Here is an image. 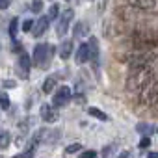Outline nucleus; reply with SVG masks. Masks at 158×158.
<instances>
[{
  "label": "nucleus",
  "instance_id": "f257e3e1",
  "mask_svg": "<svg viewBox=\"0 0 158 158\" xmlns=\"http://www.w3.org/2000/svg\"><path fill=\"white\" fill-rule=\"evenodd\" d=\"M130 45L134 50H152L158 47V28L134 30L130 35Z\"/></svg>",
  "mask_w": 158,
  "mask_h": 158
},
{
  "label": "nucleus",
  "instance_id": "f03ea898",
  "mask_svg": "<svg viewBox=\"0 0 158 158\" xmlns=\"http://www.w3.org/2000/svg\"><path fill=\"white\" fill-rule=\"evenodd\" d=\"M154 80V73H152V69L151 67H145V69H138V71H132V73H128V76H127V84H125V88H127V91H141L147 84H151Z\"/></svg>",
  "mask_w": 158,
  "mask_h": 158
},
{
  "label": "nucleus",
  "instance_id": "7ed1b4c3",
  "mask_svg": "<svg viewBox=\"0 0 158 158\" xmlns=\"http://www.w3.org/2000/svg\"><path fill=\"white\" fill-rule=\"evenodd\" d=\"M156 60V54L152 50H136L134 54L127 56V60H123L125 63H128V73L138 71V69H145L151 67Z\"/></svg>",
  "mask_w": 158,
  "mask_h": 158
},
{
  "label": "nucleus",
  "instance_id": "20e7f679",
  "mask_svg": "<svg viewBox=\"0 0 158 158\" xmlns=\"http://www.w3.org/2000/svg\"><path fill=\"white\" fill-rule=\"evenodd\" d=\"M52 54H54V47L50 43H39L34 48V56H32V63L41 67V69H48L50 61H52Z\"/></svg>",
  "mask_w": 158,
  "mask_h": 158
},
{
  "label": "nucleus",
  "instance_id": "39448f33",
  "mask_svg": "<svg viewBox=\"0 0 158 158\" xmlns=\"http://www.w3.org/2000/svg\"><path fill=\"white\" fill-rule=\"evenodd\" d=\"M158 102V80H152L139 91V104L143 106H154Z\"/></svg>",
  "mask_w": 158,
  "mask_h": 158
},
{
  "label": "nucleus",
  "instance_id": "423d86ee",
  "mask_svg": "<svg viewBox=\"0 0 158 158\" xmlns=\"http://www.w3.org/2000/svg\"><path fill=\"white\" fill-rule=\"evenodd\" d=\"M71 99H73L71 88H69V86H60V88H56V93H54V97H52V106L63 108V106H67V104L71 102Z\"/></svg>",
  "mask_w": 158,
  "mask_h": 158
},
{
  "label": "nucleus",
  "instance_id": "0eeeda50",
  "mask_svg": "<svg viewBox=\"0 0 158 158\" xmlns=\"http://www.w3.org/2000/svg\"><path fill=\"white\" fill-rule=\"evenodd\" d=\"M73 15H74V11H73L71 8H67V10L61 11V15L58 17V24H56V34H58V37H63V35L67 34L69 24H71V21H73Z\"/></svg>",
  "mask_w": 158,
  "mask_h": 158
},
{
  "label": "nucleus",
  "instance_id": "6e6552de",
  "mask_svg": "<svg viewBox=\"0 0 158 158\" xmlns=\"http://www.w3.org/2000/svg\"><path fill=\"white\" fill-rule=\"evenodd\" d=\"M30 65H32L30 56L26 52H21L19 60H17V73H19V76L23 78V80H26V78L30 76Z\"/></svg>",
  "mask_w": 158,
  "mask_h": 158
},
{
  "label": "nucleus",
  "instance_id": "1a4fd4ad",
  "mask_svg": "<svg viewBox=\"0 0 158 158\" xmlns=\"http://www.w3.org/2000/svg\"><path fill=\"white\" fill-rule=\"evenodd\" d=\"M48 23H50V19H48V17H39V19L35 21V24H34L32 35H34V37H41V35L48 30Z\"/></svg>",
  "mask_w": 158,
  "mask_h": 158
},
{
  "label": "nucleus",
  "instance_id": "9d476101",
  "mask_svg": "<svg viewBox=\"0 0 158 158\" xmlns=\"http://www.w3.org/2000/svg\"><path fill=\"white\" fill-rule=\"evenodd\" d=\"M74 60H76V63H78V65H82V63L89 61V43H82L80 47H78Z\"/></svg>",
  "mask_w": 158,
  "mask_h": 158
},
{
  "label": "nucleus",
  "instance_id": "9b49d317",
  "mask_svg": "<svg viewBox=\"0 0 158 158\" xmlns=\"http://www.w3.org/2000/svg\"><path fill=\"white\" fill-rule=\"evenodd\" d=\"M39 114H41V119L45 123H54L56 121V112H54L52 104H43L41 110H39Z\"/></svg>",
  "mask_w": 158,
  "mask_h": 158
},
{
  "label": "nucleus",
  "instance_id": "f8f14e48",
  "mask_svg": "<svg viewBox=\"0 0 158 158\" xmlns=\"http://www.w3.org/2000/svg\"><path fill=\"white\" fill-rule=\"evenodd\" d=\"M73 54V39H65L60 43V58L61 60H69Z\"/></svg>",
  "mask_w": 158,
  "mask_h": 158
},
{
  "label": "nucleus",
  "instance_id": "ddd939ff",
  "mask_svg": "<svg viewBox=\"0 0 158 158\" xmlns=\"http://www.w3.org/2000/svg\"><path fill=\"white\" fill-rule=\"evenodd\" d=\"M128 4L138 10H151L154 8V0H128Z\"/></svg>",
  "mask_w": 158,
  "mask_h": 158
},
{
  "label": "nucleus",
  "instance_id": "4468645a",
  "mask_svg": "<svg viewBox=\"0 0 158 158\" xmlns=\"http://www.w3.org/2000/svg\"><path fill=\"white\" fill-rule=\"evenodd\" d=\"M99 60V43L95 37H89V61Z\"/></svg>",
  "mask_w": 158,
  "mask_h": 158
},
{
  "label": "nucleus",
  "instance_id": "2eb2a0df",
  "mask_svg": "<svg viewBox=\"0 0 158 158\" xmlns=\"http://www.w3.org/2000/svg\"><path fill=\"white\" fill-rule=\"evenodd\" d=\"M56 84H58V82H56V78H54V76H48V78H45L43 88H41V89H43V93H52V91L56 89Z\"/></svg>",
  "mask_w": 158,
  "mask_h": 158
},
{
  "label": "nucleus",
  "instance_id": "dca6fc26",
  "mask_svg": "<svg viewBox=\"0 0 158 158\" xmlns=\"http://www.w3.org/2000/svg\"><path fill=\"white\" fill-rule=\"evenodd\" d=\"M136 130L141 134V136H151L156 128L152 127V125H149V123H138V127H136Z\"/></svg>",
  "mask_w": 158,
  "mask_h": 158
},
{
  "label": "nucleus",
  "instance_id": "f3484780",
  "mask_svg": "<svg viewBox=\"0 0 158 158\" xmlns=\"http://www.w3.org/2000/svg\"><path fill=\"white\" fill-rule=\"evenodd\" d=\"M89 32H88V24L86 23H76L74 24V37H84V35H88Z\"/></svg>",
  "mask_w": 158,
  "mask_h": 158
},
{
  "label": "nucleus",
  "instance_id": "a211bd4d",
  "mask_svg": "<svg viewBox=\"0 0 158 158\" xmlns=\"http://www.w3.org/2000/svg\"><path fill=\"white\" fill-rule=\"evenodd\" d=\"M88 114L93 115V117L99 119V121H108V115H106L104 112H101L99 108H93V106H91V108H88Z\"/></svg>",
  "mask_w": 158,
  "mask_h": 158
},
{
  "label": "nucleus",
  "instance_id": "6ab92c4d",
  "mask_svg": "<svg viewBox=\"0 0 158 158\" xmlns=\"http://www.w3.org/2000/svg\"><path fill=\"white\" fill-rule=\"evenodd\" d=\"M10 143H11V136H10V132H0V151L8 149Z\"/></svg>",
  "mask_w": 158,
  "mask_h": 158
},
{
  "label": "nucleus",
  "instance_id": "aec40b11",
  "mask_svg": "<svg viewBox=\"0 0 158 158\" xmlns=\"http://www.w3.org/2000/svg\"><path fill=\"white\" fill-rule=\"evenodd\" d=\"M10 104H11V101L8 97V93L0 91V110H10Z\"/></svg>",
  "mask_w": 158,
  "mask_h": 158
},
{
  "label": "nucleus",
  "instance_id": "412c9836",
  "mask_svg": "<svg viewBox=\"0 0 158 158\" xmlns=\"http://www.w3.org/2000/svg\"><path fill=\"white\" fill-rule=\"evenodd\" d=\"M50 21H54V19H58L60 17V8L56 6V4H52L50 8H48V15H47Z\"/></svg>",
  "mask_w": 158,
  "mask_h": 158
},
{
  "label": "nucleus",
  "instance_id": "4be33fe9",
  "mask_svg": "<svg viewBox=\"0 0 158 158\" xmlns=\"http://www.w3.org/2000/svg\"><path fill=\"white\" fill-rule=\"evenodd\" d=\"M17 30H19V19L15 17V19H11V23H10V35L15 37V35H17Z\"/></svg>",
  "mask_w": 158,
  "mask_h": 158
},
{
  "label": "nucleus",
  "instance_id": "5701e85b",
  "mask_svg": "<svg viewBox=\"0 0 158 158\" xmlns=\"http://www.w3.org/2000/svg\"><path fill=\"white\" fill-rule=\"evenodd\" d=\"M34 152H35V145H32V143H30V145H28V149L21 154V158H32V156H34Z\"/></svg>",
  "mask_w": 158,
  "mask_h": 158
},
{
  "label": "nucleus",
  "instance_id": "b1692460",
  "mask_svg": "<svg viewBox=\"0 0 158 158\" xmlns=\"http://www.w3.org/2000/svg\"><path fill=\"white\" fill-rule=\"evenodd\" d=\"M80 149H82V145H80V143H71V145H67V149H65V151H67L69 154H73V152H78Z\"/></svg>",
  "mask_w": 158,
  "mask_h": 158
},
{
  "label": "nucleus",
  "instance_id": "393cba45",
  "mask_svg": "<svg viewBox=\"0 0 158 158\" xmlns=\"http://www.w3.org/2000/svg\"><path fill=\"white\" fill-rule=\"evenodd\" d=\"M34 24H35V23H34L32 19H26V21L23 23V32H30V30H34Z\"/></svg>",
  "mask_w": 158,
  "mask_h": 158
},
{
  "label": "nucleus",
  "instance_id": "a878e982",
  "mask_svg": "<svg viewBox=\"0 0 158 158\" xmlns=\"http://www.w3.org/2000/svg\"><path fill=\"white\" fill-rule=\"evenodd\" d=\"M147 147H151V138L149 136H143L141 141H139V149H147Z\"/></svg>",
  "mask_w": 158,
  "mask_h": 158
},
{
  "label": "nucleus",
  "instance_id": "bb28decb",
  "mask_svg": "<svg viewBox=\"0 0 158 158\" xmlns=\"http://www.w3.org/2000/svg\"><path fill=\"white\" fill-rule=\"evenodd\" d=\"M41 10H43V2H41V0H35V2L32 4V11L34 13H39Z\"/></svg>",
  "mask_w": 158,
  "mask_h": 158
},
{
  "label": "nucleus",
  "instance_id": "cd10ccee",
  "mask_svg": "<svg viewBox=\"0 0 158 158\" xmlns=\"http://www.w3.org/2000/svg\"><path fill=\"white\" fill-rule=\"evenodd\" d=\"M78 158H97V152L95 151H84Z\"/></svg>",
  "mask_w": 158,
  "mask_h": 158
},
{
  "label": "nucleus",
  "instance_id": "c85d7f7f",
  "mask_svg": "<svg viewBox=\"0 0 158 158\" xmlns=\"http://www.w3.org/2000/svg\"><path fill=\"white\" fill-rule=\"evenodd\" d=\"M10 4H11V0H0V10L10 8Z\"/></svg>",
  "mask_w": 158,
  "mask_h": 158
},
{
  "label": "nucleus",
  "instance_id": "c756f323",
  "mask_svg": "<svg viewBox=\"0 0 158 158\" xmlns=\"http://www.w3.org/2000/svg\"><path fill=\"white\" fill-rule=\"evenodd\" d=\"M74 101H76V102H82V104H84V102H86V97H84V95H76V97H74Z\"/></svg>",
  "mask_w": 158,
  "mask_h": 158
},
{
  "label": "nucleus",
  "instance_id": "7c9ffc66",
  "mask_svg": "<svg viewBox=\"0 0 158 158\" xmlns=\"http://www.w3.org/2000/svg\"><path fill=\"white\" fill-rule=\"evenodd\" d=\"M147 158H158V152H149Z\"/></svg>",
  "mask_w": 158,
  "mask_h": 158
},
{
  "label": "nucleus",
  "instance_id": "2f4dec72",
  "mask_svg": "<svg viewBox=\"0 0 158 158\" xmlns=\"http://www.w3.org/2000/svg\"><path fill=\"white\" fill-rule=\"evenodd\" d=\"M4 86H6V88H11V86H15V82H10V80H8V82H4Z\"/></svg>",
  "mask_w": 158,
  "mask_h": 158
},
{
  "label": "nucleus",
  "instance_id": "473e14b6",
  "mask_svg": "<svg viewBox=\"0 0 158 158\" xmlns=\"http://www.w3.org/2000/svg\"><path fill=\"white\" fill-rule=\"evenodd\" d=\"M117 158H128V152H121V154H119Z\"/></svg>",
  "mask_w": 158,
  "mask_h": 158
},
{
  "label": "nucleus",
  "instance_id": "72a5a7b5",
  "mask_svg": "<svg viewBox=\"0 0 158 158\" xmlns=\"http://www.w3.org/2000/svg\"><path fill=\"white\" fill-rule=\"evenodd\" d=\"M73 2H74V4H78V2H80V0H73Z\"/></svg>",
  "mask_w": 158,
  "mask_h": 158
},
{
  "label": "nucleus",
  "instance_id": "f704fd0d",
  "mask_svg": "<svg viewBox=\"0 0 158 158\" xmlns=\"http://www.w3.org/2000/svg\"><path fill=\"white\" fill-rule=\"evenodd\" d=\"M13 158H21V156H13Z\"/></svg>",
  "mask_w": 158,
  "mask_h": 158
},
{
  "label": "nucleus",
  "instance_id": "c9c22d12",
  "mask_svg": "<svg viewBox=\"0 0 158 158\" xmlns=\"http://www.w3.org/2000/svg\"><path fill=\"white\" fill-rule=\"evenodd\" d=\"M154 132H158V128H156V130H154Z\"/></svg>",
  "mask_w": 158,
  "mask_h": 158
},
{
  "label": "nucleus",
  "instance_id": "e433bc0d",
  "mask_svg": "<svg viewBox=\"0 0 158 158\" xmlns=\"http://www.w3.org/2000/svg\"><path fill=\"white\" fill-rule=\"evenodd\" d=\"M89 2H93V0H89Z\"/></svg>",
  "mask_w": 158,
  "mask_h": 158
}]
</instances>
